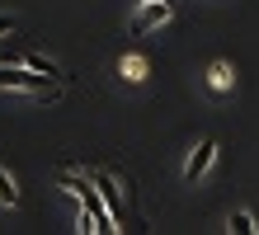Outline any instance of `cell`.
Instances as JSON below:
<instances>
[{
    "label": "cell",
    "mask_w": 259,
    "mask_h": 235,
    "mask_svg": "<svg viewBox=\"0 0 259 235\" xmlns=\"http://www.w3.org/2000/svg\"><path fill=\"white\" fill-rule=\"evenodd\" d=\"M62 188L85 202V212H90V221H95L99 235H113L118 230V216L109 207V198H104V188L95 183V174H62Z\"/></svg>",
    "instance_id": "obj_1"
},
{
    "label": "cell",
    "mask_w": 259,
    "mask_h": 235,
    "mask_svg": "<svg viewBox=\"0 0 259 235\" xmlns=\"http://www.w3.org/2000/svg\"><path fill=\"white\" fill-rule=\"evenodd\" d=\"M0 89H19V94H33V99H57V80L52 75H42V71H33V66H0Z\"/></svg>",
    "instance_id": "obj_2"
},
{
    "label": "cell",
    "mask_w": 259,
    "mask_h": 235,
    "mask_svg": "<svg viewBox=\"0 0 259 235\" xmlns=\"http://www.w3.org/2000/svg\"><path fill=\"white\" fill-rule=\"evenodd\" d=\"M170 14H175V0H142V5H137V14H132V38H142V33H151V28H160Z\"/></svg>",
    "instance_id": "obj_3"
},
{
    "label": "cell",
    "mask_w": 259,
    "mask_h": 235,
    "mask_svg": "<svg viewBox=\"0 0 259 235\" xmlns=\"http://www.w3.org/2000/svg\"><path fill=\"white\" fill-rule=\"evenodd\" d=\"M212 160H217V141H198V151L189 155V165H184V183H198L212 169Z\"/></svg>",
    "instance_id": "obj_4"
},
{
    "label": "cell",
    "mask_w": 259,
    "mask_h": 235,
    "mask_svg": "<svg viewBox=\"0 0 259 235\" xmlns=\"http://www.w3.org/2000/svg\"><path fill=\"white\" fill-rule=\"evenodd\" d=\"M19 61H24V66H33V71H42V75H52V80H62V66L48 61L42 52H19Z\"/></svg>",
    "instance_id": "obj_5"
},
{
    "label": "cell",
    "mask_w": 259,
    "mask_h": 235,
    "mask_svg": "<svg viewBox=\"0 0 259 235\" xmlns=\"http://www.w3.org/2000/svg\"><path fill=\"white\" fill-rule=\"evenodd\" d=\"M95 183L104 188V198H109V207H113V216L123 221V193H118V183H113V174H95Z\"/></svg>",
    "instance_id": "obj_6"
},
{
    "label": "cell",
    "mask_w": 259,
    "mask_h": 235,
    "mask_svg": "<svg viewBox=\"0 0 259 235\" xmlns=\"http://www.w3.org/2000/svg\"><path fill=\"white\" fill-rule=\"evenodd\" d=\"M207 85L212 89H231V66H226V61H212L207 66Z\"/></svg>",
    "instance_id": "obj_7"
},
{
    "label": "cell",
    "mask_w": 259,
    "mask_h": 235,
    "mask_svg": "<svg viewBox=\"0 0 259 235\" xmlns=\"http://www.w3.org/2000/svg\"><path fill=\"white\" fill-rule=\"evenodd\" d=\"M123 80H146V57H137V52L123 57Z\"/></svg>",
    "instance_id": "obj_8"
},
{
    "label": "cell",
    "mask_w": 259,
    "mask_h": 235,
    "mask_svg": "<svg viewBox=\"0 0 259 235\" xmlns=\"http://www.w3.org/2000/svg\"><path fill=\"white\" fill-rule=\"evenodd\" d=\"M0 207H19V188L5 174V165H0Z\"/></svg>",
    "instance_id": "obj_9"
},
{
    "label": "cell",
    "mask_w": 259,
    "mask_h": 235,
    "mask_svg": "<svg viewBox=\"0 0 259 235\" xmlns=\"http://www.w3.org/2000/svg\"><path fill=\"white\" fill-rule=\"evenodd\" d=\"M226 226H231L236 235H254V230H259V226H254V216H250V212H231V221H226Z\"/></svg>",
    "instance_id": "obj_10"
},
{
    "label": "cell",
    "mask_w": 259,
    "mask_h": 235,
    "mask_svg": "<svg viewBox=\"0 0 259 235\" xmlns=\"http://www.w3.org/2000/svg\"><path fill=\"white\" fill-rule=\"evenodd\" d=\"M0 33H10V14H0Z\"/></svg>",
    "instance_id": "obj_11"
},
{
    "label": "cell",
    "mask_w": 259,
    "mask_h": 235,
    "mask_svg": "<svg viewBox=\"0 0 259 235\" xmlns=\"http://www.w3.org/2000/svg\"><path fill=\"white\" fill-rule=\"evenodd\" d=\"M137 5H142V0H137Z\"/></svg>",
    "instance_id": "obj_12"
}]
</instances>
